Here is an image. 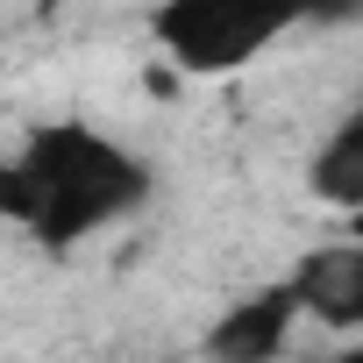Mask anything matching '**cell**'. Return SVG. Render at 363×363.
Masks as SVG:
<instances>
[{"mask_svg":"<svg viewBox=\"0 0 363 363\" xmlns=\"http://www.w3.org/2000/svg\"><path fill=\"white\" fill-rule=\"evenodd\" d=\"M292 313H306V306H299V285L285 278V285H271V292H257V299L228 306V320L207 335V349H214V356H228V363H264V356H278V349H285Z\"/></svg>","mask_w":363,"mask_h":363,"instance_id":"3957f363","label":"cell"},{"mask_svg":"<svg viewBox=\"0 0 363 363\" xmlns=\"http://www.w3.org/2000/svg\"><path fill=\"white\" fill-rule=\"evenodd\" d=\"M36 8H57V0H36Z\"/></svg>","mask_w":363,"mask_h":363,"instance_id":"52a82bcc","label":"cell"},{"mask_svg":"<svg viewBox=\"0 0 363 363\" xmlns=\"http://www.w3.org/2000/svg\"><path fill=\"white\" fill-rule=\"evenodd\" d=\"M313 193L320 200H342V207H363V107L328 135V150L313 157Z\"/></svg>","mask_w":363,"mask_h":363,"instance_id":"5b68a950","label":"cell"},{"mask_svg":"<svg viewBox=\"0 0 363 363\" xmlns=\"http://www.w3.org/2000/svg\"><path fill=\"white\" fill-rule=\"evenodd\" d=\"M292 22H306V0H164L150 15L157 43L186 72H242Z\"/></svg>","mask_w":363,"mask_h":363,"instance_id":"7a4b0ae2","label":"cell"},{"mask_svg":"<svg viewBox=\"0 0 363 363\" xmlns=\"http://www.w3.org/2000/svg\"><path fill=\"white\" fill-rule=\"evenodd\" d=\"M143 193H150V171L128 150H114L107 135L79 128V121L36 128L29 150L0 171V207H8L43 250L86 242L93 228L135 214Z\"/></svg>","mask_w":363,"mask_h":363,"instance_id":"6da1fadb","label":"cell"},{"mask_svg":"<svg viewBox=\"0 0 363 363\" xmlns=\"http://www.w3.org/2000/svg\"><path fill=\"white\" fill-rule=\"evenodd\" d=\"M299 306L328 328H363V250H313L299 271Z\"/></svg>","mask_w":363,"mask_h":363,"instance_id":"277c9868","label":"cell"},{"mask_svg":"<svg viewBox=\"0 0 363 363\" xmlns=\"http://www.w3.org/2000/svg\"><path fill=\"white\" fill-rule=\"evenodd\" d=\"M363 0H306V15H356Z\"/></svg>","mask_w":363,"mask_h":363,"instance_id":"8992f818","label":"cell"}]
</instances>
